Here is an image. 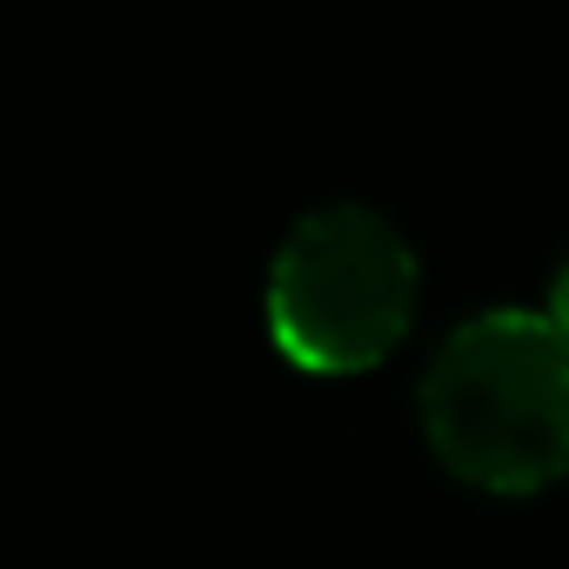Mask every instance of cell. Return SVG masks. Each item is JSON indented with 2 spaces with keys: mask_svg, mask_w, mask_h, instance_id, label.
I'll list each match as a JSON object with an SVG mask.
<instances>
[{
  "mask_svg": "<svg viewBox=\"0 0 569 569\" xmlns=\"http://www.w3.org/2000/svg\"><path fill=\"white\" fill-rule=\"evenodd\" d=\"M422 422L476 489L529 496L569 476V329L529 309L462 322L422 382Z\"/></svg>",
  "mask_w": 569,
  "mask_h": 569,
  "instance_id": "6da1fadb",
  "label": "cell"
},
{
  "mask_svg": "<svg viewBox=\"0 0 569 569\" xmlns=\"http://www.w3.org/2000/svg\"><path fill=\"white\" fill-rule=\"evenodd\" d=\"M416 316V254L369 208H322L274 254L268 329L316 376L376 369Z\"/></svg>",
  "mask_w": 569,
  "mask_h": 569,
  "instance_id": "7a4b0ae2",
  "label": "cell"
},
{
  "mask_svg": "<svg viewBox=\"0 0 569 569\" xmlns=\"http://www.w3.org/2000/svg\"><path fill=\"white\" fill-rule=\"evenodd\" d=\"M549 316H556V322L569 329V261L556 268V289H549Z\"/></svg>",
  "mask_w": 569,
  "mask_h": 569,
  "instance_id": "3957f363",
  "label": "cell"
}]
</instances>
